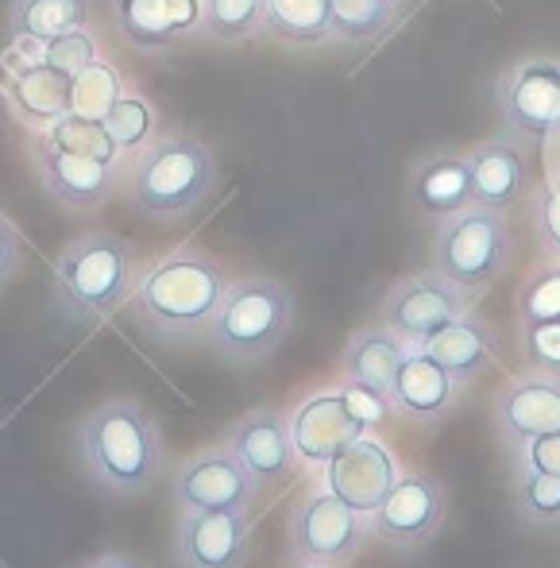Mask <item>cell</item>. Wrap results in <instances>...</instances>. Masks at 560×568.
Wrapping results in <instances>:
<instances>
[{"label": "cell", "mask_w": 560, "mask_h": 568, "mask_svg": "<svg viewBox=\"0 0 560 568\" xmlns=\"http://www.w3.org/2000/svg\"><path fill=\"white\" fill-rule=\"evenodd\" d=\"M74 464L105 499H135L151 491L166 468L163 429L135 398H109L78 422Z\"/></svg>", "instance_id": "obj_1"}, {"label": "cell", "mask_w": 560, "mask_h": 568, "mask_svg": "<svg viewBox=\"0 0 560 568\" xmlns=\"http://www.w3.org/2000/svg\"><path fill=\"white\" fill-rule=\"evenodd\" d=\"M224 291H228V275L221 263L202 247L182 244L159 255L147 271H140L128 310L147 337L163 344H190L210 333Z\"/></svg>", "instance_id": "obj_2"}, {"label": "cell", "mask_w": 560, "mask_h": 568, "mask_svg": "<svg viewBox=\"0 0 560 568\" xmlns=\"http://www.w3.org/2000/svg\"><path fill=\"white\" fill-rule=\"evenodd\" d=\"M217 186V159L202 140L182 132L155 135L147 148L120 163V190L140 217L155 225L186 221L210 202Z\"/></svg>", "instance_id": "obj_3"}, {"label": "cell", "mask_w": 560, "mask_h": 568, "mask_svg": "<svg viewBox=\"0 0 560 568\" xmlns=\"http://www.w3.org/2000/svg\"><path fill=\"white\" fill-rule=\"evenodd\" d=\"M135 278H140L135 244L116 232H85L70 240L51 267L54 302L74 325L109 322L120 306H128Z\"/></svg>", "instance_id": "obj_4"}, {"label": "cell", "mask_w": 560, "mask_h": 568, "mask_svg": "<svg viewBox=\"0 0 560 568\" xmlns=\"http://www.w3.org/2000/svg\"><path fill=\"white\" fill-rule=\"evenodd\" d=\"M294 329V294L271 275L228 283L217 317L210 322V348L236 367H255L278 352Z\"/></svg>", "instance_id": "obj_5"}, {"label": "cell", "mask_w": 560, "mask_h": 568, "mask_svg": "<svg viewBox=\"0 0 560 568\" xmlns=\"http://www.w3.org/2000/svg\"><path fill=\"white\" fill-rule=\"evenodd\" d=\"M515 255V232L502 210L468 205L437 225L434 236V271L479 298L491 291L510 267Z\"/></svg>", "instance_id": "obj_6"}, {"label": "cell", "mask_w": 560, "mask_h": 568, "mask_svg": "<svg viewBox=\"0 0 560 568\" xmlns=\"http://www.w3.org/2000/svg\"><path fill=\"white\" fill-rule=\"evenodd\" d=\"M367 534V515L352 510L340 495H333L325 484L306 491L291 510L286 541H291V565L317 561V565H348L359 557Z\"/></svg>", "instance_id": "obj_7"}, {"label": "cell", "mask_w": 560, "mask_h": 568, "mask_svg": "<svg viewBox=\"0 0 560 568\" xmlns=\"http://www.w3.org/2000/svg\"><path fill=\"white\" fill-rule=\"evenodd\" d=\"M499 116L518 140H546L560 124V59L530 54L499 78Z\"/></svg>", "instance_id": "obj_8"}, {"label": "cell", "mask_w": 560, "mask_h": 568, "mask_svg": "<svg viewBox=\"0 0 560 568\" xmlns=\"http://www.w3.org/2000/svg\"><path fill=\"white\" fill-rule=\"evenodd\" d=\"M471 310V294L448 283L437 271H421V275H406L383 298V325L398 333L410 348H421L437 329Z\"/></svg>", "instance_id": "obj_9"}, {"label": "cell", "mask_w": 560, "mask_h": 568, "mask_svg": "<svg viewBox=\"0 0 560 568\" xmlns=\"http://www.w3.org/2000/svg\"><path fill=\"white\" fill-rule=\"evenodd\" d=\"M448 515V491L437 476L426 471H398L395 487L379 503L367 526L383 546L395 549H418L441 530Z\"/></svg>", "instance_id": "obj_10"}, {"label": "cell", "mask_w": 560, "mask_h": 568, "mask_svg": "<svg viewBox=\"0 0 560 568\" xmlns=\"http://www.w3.org/2000/svg\"><path fill=\"white\" fill-rule=\"evenodd\" d=\"M255 499H259V484L232 456L228 445L186 456L171 479V503L179 515L182 510H252Z\"/></svg>", "instance_id": "obj_11"}, {"label": "cell", "mask_w": 560, "mask_h": 568, "mask_svg": "<svg viewBox=\"0 0 560 568\" xmlns=\"http://www.w3.org/2000/svg\"><path fill=\"white\" fill-rule=\"evenodd\" d=\"M31 163L47 194L70 213H98L120 190V163L59 151L35 132H31Z\"/></svg>", "instance_id": "obj_12"}, {"label": "cell", "mask_w": 560, "mask_h": 568, "mask_svg": "<svg viewBox=\"0 0 560 568\" xmlns=\"http://www.w3.org/2000/svg\"><path fill=\"white\" fill-rule=\"evenodd\" d=\"M171 554L179 568H244L252 554V510H182Z\"/></svg>", "instance_id": "obj_13"}, {"label": "cell", "mask_w": 560, "mask_h": 568, "mask_svg": "<svg viewBox=\"0 0 560 568\" xmlns=\"http://www.w3.org/2000/svg\"><path fill=\"white\" fill-rule=\"evenodd\" d=\"M224 445L252 471L259 491H278L294 476V468H298L291 422H286V414L271 410V406H255V410L240 414L228 434H224Z\"/></svg>", "instance_id": "obj_14"}, {"label": "cell", "mask_w": 560, "mask_h": 568, "mask_svg": "<svg viewBox=\"0 0 560 568\" xmlns=\"http://www.w3.org/2000/svg\"><path fill=\"white\" fill-rule=\"evenodd\" d=\"M495 434L507 449H522L526 442L541 434H557L560 429V375L549 372H530L507 383L495 398Z\"/></svg>", "instance_id": "obj_15"}, {"label": "cell", "mask_w": 560, "mask_h": 568, "mask_svg": "<svg viewBox=\"0 0 560 568\" xmlns=\"http://www.w3.org/2000/svg\"><path fill=\"white\" fill-rule=\"evenodd\" d=\"M286 422H291V442H294V453H298V464H306V468H325L348 442H356L359 434H371V429L352 414L340 387L314 390V395L302 398V403L286 414Z\"/></svg>", "instance_id": "obj_16"}, {"label": "cell", "mask_w": 560, "mask_h": 568, "mask_svg": "<svg viewBox=\"0 0 560 568\" xmlns=\"http://www.w3.org/2000/svg\"><path fill=\"white\" fill-rule=\"evenodd\" d=\"M398 460L379 437L359 434L356 442H348L340 453L325 464V479L322 484L329 487L333 495H340L352 510L371 518L379 510V503L387 499V491L395 487L398 479Z\"/></svg>", "instance_id": "obj_17"}, {"label": "cell", "mask_w": 560, "mask_h": 568, "mask_svg": "<svg viewBox=\"0 0 560 568\" xmlns=\"http://www.w3.org/2000/svg\"><path fill=\"white\" fill-rule=\"evenodd\" d=\"M471 171V205L502 210L518 205L530 190V163H526V143L518 135L479 143L468 155Z\"/></svg>", "instance_id": "obj_18"}, {"label": "cell", "mask_w": 560, "mask_h": 568, "mask_svg": "<svg viewBox=\"0 0 560 568\" xmlns=\"http://www.w3.org/2000/svg\"><path fill=\"white\" fill-rule=\"evenodd\" d=\"M456 398H460V383L426 348L406 352L403 367L395 375V387H390V406H395L398 418L434 426V422H441L452 410Z\"/></svg>", "instance_id": "obj_19"}, {"label": "cell", "mask_w": 560, "mask_h": 568, "mask_svg": "<svg viewBox=\"0 0 560 568\" xmlns=\"http://www.w3.org/2000/svg\"><path fill=\"white\" fill-rule=\"evenodd\" d=\"M421 348H426L464 390L491 372L495 356H499V333L491 329V322H483L479 314L464 310L456 322H448L445 329H437Z\"/></svg>", "instance_id": "obj_20"}, {"label": "cell", "mask_w": 560, "mask_h": 568, "mask_svg": "<svg viewBox=\"0 0 560 568\" xmlns=\"http://www.w3.org/2000/svg\"><path fill=\"white\" fill-rule=\"evenodd\" d=\"M406 352H410V344L398 337V333H390L387 325L356 329L348 337V344H344L340 372L348 383H359V387H371V390H379V395H390Z\"/></svg>", "instance_id": "obj_21"}, {"label": "cell", "mask_w": 560, "mask_h": 568, "mask_svg": "<svg viewBox=\"0 0 560 568\" xmlns=\"http://www.w3.org/2000/svg\"><path fill=\"white\" fill-rule=\"evenodd\" d=\"M410 197L426 217H452L471 205V171L468 155H434L421 159L410 174Z\"/></svg>", "instance_id": "obj_22"}, {"label": "cell", "mask_w": 560, "mask_h": 568, "mask_svg": "<svg viewBox=\"0 0 560 568\" xmlns=\"http://www.w3.org/2000/svg\"><path fill=\"white\" fill-rule=\"evenodd\" d=\"M8 105L28 132H43L47 124L70 113V74H59L47 62L23 67L8 85Z\"/></svg>", "instance_id": "obj_23"}, {"label": "cell", "mask_w": 560, "mask_h": 568, "mask_svg": "<svg viewBox=\"0 0 560 568\" xmlns=\"http://www.w3.org/2000/svg\"><path fill=\"white\" fill-rule=\"evenodd\" d=\"M333 0H263V31L291 47H322L333 39Z\"/></svg>", "instance_id": "obj_24"}, {"label": "cell", "mask_w": 560, "mask_h": 568, "mask_svg": "<svg viewBox=\"0 0 560 568\" xmlns=\"http://www.w3.org/2000/svg\"><path fill=\"white\" fill-rule=\"evenodd\" d=\"M93 16V0H12L8 28L16 39L43 47L47 39L62 36L70 28H82Z\"/></svg>", "instance_id": "obj_25"}, {"label": "cell", "mask_w": 560, "mask_h": 568, "mask_svg": "<svg viewBox=\"0 0 560 568\" xmlns=\"http://www.w3.org/2000/svg\"><path fill=\"white\" fill-rule=\"evenodd\" d=\"M112 23L116 36L143 54H163L179 43L166 0H112Z\"/></svg>", "instance_id": "obj_26"}, {"label": "cell", "mask_w": 560, "mask_h": 568, "mask_svg": "<svg viewBox=\"0 0 560 568\" xmlns=\"http://www.w3.org/2000/svg\"><path fill=\"white\" fill-rule=\"evenodd\" d=\"M43 135L51 148L59 151H74V155H90V159H105V163H124V151L116 148V140L109 135L105 120H93V116H78L67 113L59 116L54 124H47Z\"/></svg>", "instance_id": "obj_27"}, {"label": "cell", "mask_w": 560, "mask_h": 568, "mask_svg": "<svg viewBox=\"0 0 560 568\" xmlns=\"http://www.w3.org/2000/svg\"><path fill=\"white\" fill-rule=\"evenodd\" d=\"M515 510L533 530H557L560 526V476L518 464L515 479Z\"/></svg>", "instance_id": "obj_28"}, {"label": "cell", "mask_w": 560, "mask_h": 568, "mask_svg": "<svg viewBox=\"0 0 560 568\" xmlns=\"http://www.w3.org/2000/svg\"><path fill=\"white\" fill-rule=\"evenodd\" d=\"M395 4L387 0H333V39L340 43H371L395 28Z\"/></svg>", "instance_id": "obj_29"}, {"label": "cell", "mask_w": 560, "mask_h": 568, "mask_svg": "<svg viewBox=\"0 0 560 568\" xmlns=\"http://www.w3.org/2000/svg\"><path fill=\"white\" fill-rule=\"evenodd\" d=\"M101 120H105L109 135L116 140V148L124 151V155L147 148V143L159 135V113H155V105L143 98V93H128L124 90L116 101H112V109Z\"/></svg>", "instance_id": "obj_30"}, {"label": "cell", "mask_w": 560, "mask_h": 568, "mask_svg": "<svg viewBox=\"0 0 560 568\" xmlns=\"http://www.w3.org/2000/svg\"><path fill=\"white\" fill-rule=\"evenodd\" d=\"M124 93V78L116 74V67L105 59L90 62L85 70H78L70 78V113L101 120L112 109V101Z\"/></svg>", "instance_id": "obj_31"}, {"label": "cell", "mask_w": 560, "mask_h": 568, "mask_svg": "<svg viewBox=\"0 0 560 568\" xmlns=\"http://www.w3.org/2000/svg\"><path fill=\"white\" fill-rule=\"evenodd\" d=\"M263 31V0H205V36L240 43Z\"/></svg>", "instance_id": "obj_32"}, {"label": "cell", "mask_w": 560, "mask_h": 568, "mask_svg": "<svg viewBox=\"0 0 560 568\" xmlns=\"http://www.w3.org/2000/svg\"><path fill=\"white\" fill-rule=\"evenodd\" d=\"M560 322V263L538 267L518 291V329Z\"/></svg>", "instance_id": "obj_33"}, {"label": "cell", "mask_w": 560, "mask_h": 568, "mask_svg": "<svg viewBox=\"0 0 560 568\" xmlns=\"http://www.w3.org/2000/svg\"><path fill=\"white\" fill-rule=\"evenodd\" d=\"M101 59V47H98V39H93V31L85 28H70V31H62V36H54V39H47L43 43V54H39V62H47L51 70H59V74H70L74 78L78 70H85L90 62H98Z\"/></svg>", "instance_id": "obj_34"}, {"label": "cell", "mask_w": 560, "mask_h": 568, "mask_svg": "<svg viewBox=\"0 0 560 568\" xmlns=\"http://www.w3.org/2000/svg\"><path fill=\"white\" fill-rule=\"evenodd\" d=\"M522 359L530 372L560 375V322L526 325L522 329Z\"/></svg>", "instance_id": "obj_35"}, {"label": "cell", "mask_w": 560, "mask_h": 568, "mask_svg": "<svg viewBox=\"0 0 560 568\" xmlns=\"http://www.w3.org/2000/svg\"><path fill=\"white\" fill-rule=\"evenodd\" d=\"M533 229H538L541 247L560 260V179L546 182L533 197Z\"/></svg>", "instance_id": "obj_36"}, {"label": "cell", "mask_w": 560, "mask_h": 568, "mask_svg": "<svg viewBox=\"0 0 560 568\" xmlns=\"http://www.w3.org/2000/svg\"><path fill=\"white\" fill-rule=\"evenodd\" d=\"M340 390H344V398H348L352 414H356V418L364 422L367 429L383 426V418H387V414H395V406H390V395H379V390L359 387V383H348V379L340 383Z\"/></svg>", "instance_id": "obj_37"}, {"label": "cell", "mask_w": 560, "mask_h": 568, "mask_svg": "<svg viewBox=\"0 0 560 568\" xmlns=\"http://www.w3.org/2000/svg\"><path fill=\"white\" fill-rule=\"evenodd\" d=\"M515 456H518V464H526V468L560 476V429L557 434H541V437H533V442H526Z\"/></svg>", "instance_id": "obj_38"}, {"label": "cell", "mask_w": 560, "mask_h": 568, "mask_svg": "<svg viewBox=\"0 0 560 568\" xmlns=\"http://www.w3.org/2000/svg\"><path fill=\"white\" fill-rule=\"evenodd\" d=\"M20 263H23V236H20V229L0 213V291H4L8 278L20 271Z\"/></svg>", "instance_id": "obj_39"}, {"label": "cell", "mask_w": 560, "mask_h": 568, "mask_svg": "<svg viewBox=\"0 0 560 568\" xmlns=\"http://www.w3.org/2000/svg\"><path fill=\"white\" fill-rule=\"evenodd\" d=\"M166 12H171L179 39L205 36V0H166Z\"/></svg>", "instance_id": "obj_40"}, {"label": "cell", "mask_w": 560, "mask_h": 568, "mask_svg": "<svg viewBox=\"0 0 560 568\" xmlns=\"http://www.w3.org/2000/svg\"><path fill=\"white\" fill-rule=\"evenodd\" d=\"M85 568H147V565L135 561V557H128V554H105V557H98V561H90Z\"/></svg>", "instance_id": "obj_41"}, {"label": "cell", "mask_w": 560, "mask_h": 568, "mask_svg": "<svg viewBox=\"0 0 560 568\" xmlns=\"http://www.w3.org/2000/svg\"><path fill=\"white\" fill-rule=\"evenodd\" d=\"M291 568H344V565H317V561H302V565H291Z\"/></svg>", "instance_id": "obj_42"}, {"label": "cell", "mask_w": 560, "mask_h": 568, "mask_svg": "<svg viewBox=\"0 0 560 568\" xmlns=\"http://www.w3.org/2000/svg\"><path fill=\"white\" fill-rule=\"evenodd\" d=\"M387 4H395V8H398V4H406V0H387Z\"/></svg>", "instance_id": "obj_43"}]
</instances>
